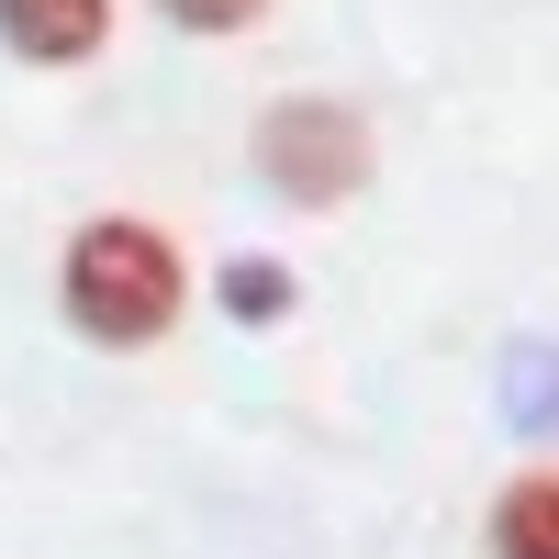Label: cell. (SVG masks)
<instances>
[{"instance_id":"1","label":"cell","mask_w":559,"mask_h":559,"mask_svg":"<svg viewBox=\"0 0 559 559\" xmlns=\"http://www.w3.org/2000/svg\"><path fill=\"white\" fill-rule=\"evenodd\" d=\"M68 324L90 347H157L168 324H179V292H191V269H179V247L157 236V224H134V213H102V224H79L68 236Z\"/></svg>"},{"instance_id":"2","label":"cell","mask_w":559,"mask_h":559,"mask_svg":"<svg viewBox=\"0 0 559 559\" xmlns=\"http://www.w3.org/2000/svg\"><path fill=\"white\" fill-rule=\"evenodd\" d=\"M258 168H269V191H292V202H347L369 179V123L336 112V102H280L258 123Z\"/></svg>"},{"instance_id":"3","label":"cell","mask_w":559,"mask_h":559,"mask_svg":"<svg viewBox=\"0 0 559 559\" xmlns=\"http://www.w3.org/2000/svg\"><path fill=\"white\" fill-rule=\"evenodd\" d=\"M112 34V0H0V45L34 68H68Z\"/></svg>"},{"instance_id":"4","label":"cell","mask_w":559,"mask_h":559,"mask_svg":"<svg viewBox=\"0 0 559 559\" xmlns=\"http://www.w3.org/2000/svg\"><path fill=\"white\" fill-rule=\"evenodd\" d=\"M492 559H559V471L503 481V503H492Z\"/></svg>"},{"instance_id":"5","label":"cell","mask_w":559,"mask_h":559,"mask_svg":"<svg viewBox=\"0 0 559 559\" xmlns=\"http://www.w3.org/2000/svg\"><path fill=\"white\" fill-rule=\"evenodd\" d=\"M224 313H236V324H269V313H292V269H224Z\"/></svg>"},{"instance_id":"6","label":"cell","mask_w":559,"mask_h":559,"mask_svg":"<svg viewBox=\"0 0 559 559\" xmlns=\"http://www.w3.org/2000/svg\"><path fill=\"white\" fill-rule=\"evenodd\" d=\"M157 12L179 23V34H236V23H258L269 0H157Z\"/></svg>"}]
</instances>
